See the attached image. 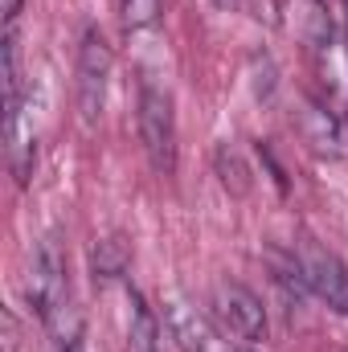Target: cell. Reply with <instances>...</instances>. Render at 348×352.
Segmentation results:
<instances>
[{
  "mask_svg": "<svg viewBox=\"0 0 348 352\" xmlns=\"http://www.w3.org/2000/svg\"><path fill=\"white\" fill-rule=\"evenodd\" d=\"M135 127H140V144L148 152V164L160 176H173L176 168V111L173 94L152 82L148 74L140 78V102H135Z\"/></svg>",
  "mask_w": 348,
  "mask_h": 352,
  "instance_id": "cell-1",
  "label": "cell"
},
{
  "mask_svg": "<svg viewBox=\"0 0 348 352\" xmlns=\"http://www.w3.org/2000/svg\"><path fill=\"white\" fill-rule=\"evenodd\" d=\"M25 299L29 307L50 320L54 311H62L74 295H70V270H66V254L54 238H41L29 250V266H25Z\"/></svg>",
  "mask_w": 348,
  "mask_h": 352,
  "instance_id": "cell-2",
  "label": "cell"
},
{
  "mask_svg": "<svg viewBox=\"0 0 348 352\" xmlns=\"http://www.w3.org/2000/svg\"><path fill=\"white\" fill-rule=\"evenodd\" d=\"M213 320L238 349L246 352L259 349L266 340V307H262L259 295L250 287H242V283H217V291H213Z\"/></svg>",
  "mask_w": 348,
  "mask_h": 352,
  "instance_id": "cell-3",
  "label": "cell"
},
{
  "mask_svg": "<svg viewBox=\"0 0 348 352\" xmlns=\"http://www.w3.org/2000/svg\"><path fill=\"white\" fill-rule=\"evenodd\" d=\"M111 45L98 29L83 33V45H78V123L94 131L98 119H102V107H107V87H111Z\"/></svg>",
  "mask_w": 348,
  "mask_h": 352,
  "instance_id": "cell-4",
  "label": "cell"
},
{
  "mask_svg": "<svg viewBox=\"0 0 348 352\" xmlns=\"http://www.w3.org/2000/svg\"><path fill=\"white\" fill-rule=\"evenodd\" d=\"M295 270H299V283L307 295H316L324 307L348 316V266L332 250H324L320 242H299Z\"/></svg>",
  "mask_w": 348,
  "mask_h": 352,
  "instance_id": "cell-5",
  "label": "cell"
},
{
  "mask_svg": "<svg viewBox=\"0 0 348 352\" xmlns=\"http://www.w3.org/2000/svg\"><path fill=\"white\" fill-rule=\"evenodd\" d=\"M164 328L176 340L180 352H246L238 349L213 320H205L197 307H188L180 295H168L164 299Z\"/></svg>",
  "mask_w": 348,
  "mask_h": 352,
  "instance_id": "cell-6",
  "label": "cell"
},
{
  "mask_svg": "<svg viewBox=\"0 0 348 352\" xmlns=\"http://www.w3.org/2000/svg\"><path fill=\"white\" fill-rule=\"evenodd\" d=\"M299 135H303L307 152L320 156V160H340L345 156V144H348L345 123L336 119V111L328 102H316V98L303 102V111H299Z\"/></svg>",
  "mask_w": 348,
  "mask_h": 352,
  "instance_id": "cell-7",
  "label": "cell"
},
{
  "mask_svg": "<svg viewBox=\"0 0 348 352\" xmlns=\"http://www.w3.org/2000/svg\"><path fill=\"white\" fill-rule=\"evenodd\" d=\"M4 144H8V168L17 176V184H29L33 164H37V135H33V119L21 102L4 107Z\"/></svg>",
  "mask_w": 348,
  "mask_h": 352,
  "instance_id": "cell-8",
  "label": "cell"
},
{
  "mask_svg": "<svg viewBox=\"0 0 348 352\" xmlns=\"http://www.w3.org/2000/svg\"><path fill=\"white\" fill-rule=\"evenodd\" d=\"M160 320L156 311L148 307V299L140 291L127 287V349L131 352H164V340H160Z\"/></svg>",
  "mask_w": 348,
  "mask_h": 352,
  "instance_id": "cell-9",
  "label": "cell"
},
{
  "mask_svg": "<svg viewBox=\"0 0 348 352\" xmlns=\"http://www.w3.org/2000/svg\"><path fill=\"white\" fill-rule=\"evenodd\" d=\"M127 266H131V246H127L123 234L94 238V246H90V274H94V283H115V278L127 274Z\"/></svg>",
  "mask_w": 348,
  "mask_h": 352,
  "instance_id": "cell-10",
  "label": "cell"
},
{
  "mask_svg": "<svg viewBox=\"0 0 348 352\" xmlns=\"http://www.w3.org/2000/svg\"><path fill=\"white\" fill-rule=\"evenodd\" d=\"M213 173H217L221 188H226L230 197H250V188H254V173H250L246 156H242L234 144H217V152H213Z\"/></svg>",
  "mask_w": 348,
  "mask_h": 352,
  "instance_id": "cell-11",
  "label": "cell"
},
{
  "mask_svg": "<svg viewBox=\"0 0 348 352\" xmlns=\"http://www.w3.org/2000/svg\"><path fill=\"white\" fill-rule=\"evenodd\" d=\"M164 12V0H119V16H123V29L127 33H140V29H152Z\"/></svg>",
  "mask_w": 348,
  "mask_h": 352,
  "instance_id": "cell-12",
  "label": "cell"
},
{
  "mask_svg": "<svg viewBox=\"0 0 348 352\" xmlns=\"http://www.w3.org/2000/svg\"><path fill=\"white\" fill-rule=\"evenodd\" d=\"M17 336H21V332H17V316L4 311V352H17V344H21Z\"/></svg>",
  "mask_w": 348,
  "mask_h": 352,
  "instance_id": "cell-13",
  "label": "cell"
},
{
  "mask_svg": "<svg viewBox=\"0 0 348 352\" xmlns=\"http://www.w3.org/2000/svg\"><path fill=\"white\" fill-rule=\"evenodd\" d=\"M21 4H25V0H4V21H8V29H12V21L21 16Z\"/></svg>",
  "mask_w": 348,
  "mask_h": 352,
  "instance_id": "cell-14",
  "label": "cell"
},
{
  "mask_svg": "<svg viewBox=\"0 0 348 352\" xmlns=\"http://www.w3.org/2000/svg\"><path fill=\"white\" fill-rule=\"evenodd\" d=\"M234 4H238V0H213V8H221V12H230Z\"/></svg>",
  "mask_w": 348,
  "mask_h": 352,
  "instance_id": "cell-15",
  "label": "cell"
},
{
  "mask_svg": "<svg viewBox=\"0 0 348 352\" xmlns=\"http://www.w3.org/2000/svg\"><path fill=\"white\" fill-rule=\"evenodd\" d=\"M345 12H348V0H345Z\"/></svg>",
  "mask_w": 348,
  "mask_h": 352,
  "instance_id": "cell-16",
  "label": "cell"
},
{
  "mask_svg": "<svg viewBox=\"0 0 348 352\" xmlns=\"http://www.w3.org/2000/svg\"><path fill=\"white\" fill-rule=\"evenodd\" d=\"M316 4H320V0H316Z\"/></svg>",
  "mask_w": 348,
  "mask_h": 352,
  "instance_id": "cell-17",
  "label": "cell"
}]
</instances>
